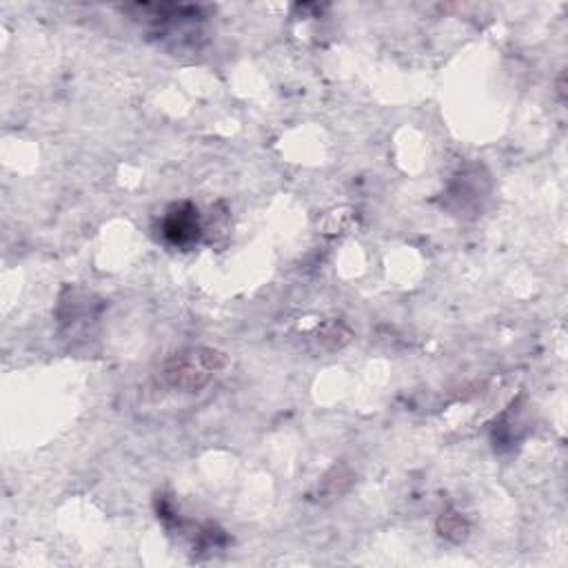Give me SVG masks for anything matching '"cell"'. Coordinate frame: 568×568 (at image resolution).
Listing matches in <instances>:
<instances>
[{
	"label": "cell",
	"instance_id": "obj_2",
	"mask_svg": "<svg viewBox=\"0 0 568 568\" xmlns=\"http://www.w3.org/2000/svg\"><path fill=\"white\" fill-rule=\"evenodd\" d=\"M162 233L171 244L184 246L197 240L200 224H197V209H193L189 202L173 204L162 222Z\"/></svg>",
	"mask_w": 568,
	"mask_h": 568
},
{
	"label": "cell",
	"instance_id": "obj_1",
	"mask_svg": "<svg viewBox=\"0 0 568 568\" xmlns=\"http://www.w3.org/2000/svg\"><path fill=\"white\" fill-rule=\"evenodd\" d=\"M226 364L224 353L215 348H186L164 364V379L178 390H200Z\"/></svg>",
	"mask_w": 568,
	"mask_h": 568
}]
</instances>
